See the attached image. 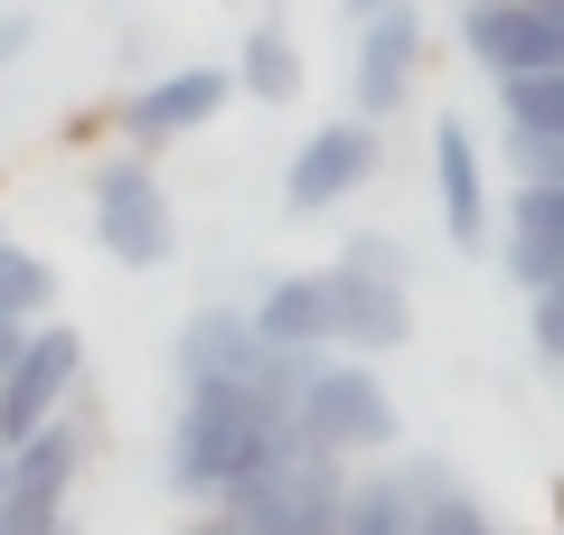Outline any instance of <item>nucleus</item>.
<instances>
[{"mask_svg":"<svg viewBox=\"0 0 564 535\" xmlns=\"http://www.w3.org/2000/svg\"><path fill=\"white\" fill-rule=\"evenodd\" d=\"M29 39H39V20H29V10H0V76L29 57Z\"/></svg>","mask_w":564,"mask_h":535,"instance_id":"412c9836","label":"nucleus"},{"mask_svg":"<svg viewBox=\"0 0 564 535\" xmlns=\"http://www.w3.org/2000/svg\"><path fill=\"white\" fill-rule=\"evenodd\" d=\"M499 113L527 122V132H564V66H527V76H499Z\"/></svg>","mask_w":564,"mask_h":535,"instance_id":"2eb2a0df","label":"nucleus"},{"mask_svg":"<svg viewBox=\"0 0 564 535\" xmlns=\"http://www.w3.org/2000/svg\"><path fill=\"white\" fill-rule=\"evenodd\" d=\"M236 85L254 103H302V47H292V29L282 20H254L236 47Z\"/></svg>","mask_w":564,"mask_h":535,"instance_id":"ddd939ff","label":"nucleus"},{"mask_svg":"<svg viewBox=\"0 0 564 535\" xmlns=\"http://www.w3.org/2000/svg\"><path fill=\"white\" fill-rule=\"evenodd\" d=\"M433 479H443L433 460L348 479V516H339V535H414V526H423V489H433Z\"/></svg>","mask_w":564,"mask_h":535,"instance_id":"f8f14e48","label":"nucleus"},{"mask_svg":"<svg viewBox=\"0 0 564 535\" xmlns=\"http://www.w3.org/2000/svg\"><path fill=\"white\" fill-rule=\"evenodd\" d=\"M20 338H29L20 319H0V376H10V357H20Z\"/></svg>","mask_w":564,"mask_h":535,"instance_id":"5701e85b","label":"nucleus"},{"mask_svg":"<svg viewBox=\"0 0 564 535\" xmlns=\"http://www.w3.org/2000/svg\"><path fill=\"white\" fill-rule=\"evenodd\" d=\"M462 57L499 76L564 66V0H462Z\"/></svg>","mask_w":564,"mask_h":535,"instance_id":"39448f33","label":"nucleus"},{"mask_svg":"<svg viewBox=\"0 0 564 535\" xmlns=\"http://www.w3.org/2000/svg\"><path fill=\"white\" fill-rule=\"evenodd\" d=\"M0 244H10V236H0Z\"/></svg>","mask_w":564,"mask_h":535,"instance_id":"bb28decb","label":"nucleus"},{"mask_svg":"<svg viewBox=\"0 0 564 535\" xmlns=\"http://www.w3.org/2000/svg\"><path fill=\"white\" fill-rule=\"evenodd\" d=\"M414 76H423V10L414 0H386L358 20V66H348V95H358L367 122H395L414 103Z\"/></svg>","mask_w":564,"mask_h":535,"instance_id":"0eeeda50","label":"nucleus"},{"mask_svg":"<svg viewBox=\"0 0 564 535\" xmlns=\"http://www.w3.org/2000/svg\"><path fill=\"white\" fill-rule=\"evenodd\" d=\"M254 329L273 348H339V301H329V273H273L254 301Z\"/></svg>","mask_w":564,"mask_h":535,"instance_id":"9b49d317","label":"nucleus"},{"mask_svg":"<svg viewBox=\"0 0 564 535\" xmlns=\"http://www.w3.org/2000/svg\"><path fill=\"white\" fill-rule=\"evenodd\" d=\"M47 310H57V263H47V254H20V244H0V319L39 329Z\"/></svg>","mask_w":564,"mask_h":535,"instance_id":"4468645a","label":"nucleus"},{"mask_svg":"<svg viewBox=\"0 0 564 535\" xmlns=\"http://www.w3.org/2000/svg\"><path fill=\"white\" fill-rule=\"evenodd\" d=\"M0 507H10V441H0Z\"/></svg>","mask_w":564,"mask_h":535,"instance_id":"b1692460","label":"nucleus"},{"mask_svg":"<svg viewBox=\"0 0 564 535\" xmlns=\"http://www.w3.org/2000/svg\"><path fill=\"white\" fill-rule=\"evenodd\" d=\"M348 254H358V263H386V273H404V244H395V236H348Z\"/></svg>","mask_w":564,"mask_h":535,"instance_id":"4be33fe9","label":"nucleus"},{"mask_svg":"<svg viewBox=\"0 0 564 535\" xmlns=\"http://www.w3.org/2000/svg\"><path fill=\"white\" fill-rule=\"evenodd\" d=\"M414 535H499V516H489L470 489L433 479V489H423V526H414Z\"/></svg>","mask_w":564,"mask_h":535,"instance_id":"dca6fc26","label":"nucleus"},{"mask_svg":"<svg viewBox=\"0 0 564 535\" xmlns=\"http://www.w3.org/2000/svg\"><path fill=\"white\" fill-rule=\"evenodd\" d=\"M367 10H386V0H348V20H367Z\"/></svg>","mask_w":564,"mask_h":535,"instance_id":"393cba45","label":"nucleus"},{"mask_svg":"<svg viewBox=\"0 0 564 535\" xmlns=\"http://www.w3.org/2000/svg\"><path fill=\"white\" fill-rule=\"evenodd\" d=\"M527 338H536V357H545V367H564V282L527 301Z\"/></svg>","mask_w":564,"mask_h":535,"instance_id":"6ab92c4d","label":"nucleus"},{"mask_svg":"<svg viewBox=\"0 0 564 535\" xmlns=\"http://www.w3.org/2000/svg\"><path fill=\"white\" fill-rule=\"evenodd\" d=\"M292 433L311 441V451H329V460H358V451H386L395 441V404H386V385H377V367H367L358 348H321V367H311V385H302V414H292Z\"/></svg>","mask_w":564,"mask_h":535,"instance_id":"7ed1b4c3","label":"nucleus"},{"mask_svg":"<svg viewBox=\"0 0 564 535\" xmlns=\"http://www.w3.org/2000/svg\"><path fill=\"white\" fill-rule=\"evenodd\" d=\"M76 385H85V338L66 329L57 310H47L39 329L20 338V357H10V376H0V441L20 451V441L39 433L47 414H66V404H76Z\"/></svg>","mask_w":564,"mask_h":535,"instance_id":"20e7f679","label":"nucleus"},{"mask_svg":"<svg viewBox=\"0 0 564 535\" xmlns=\"http://www.w3.org/2000/svg\"><path fill=\"white\" fill-rule=\"evenodd\" d=\"M321 273H329V301H339V348L386 357V348H404V338H414V282H404V273L358 263V254L321 263Z\"/></svg>","mask_w":564,"mask_h":535,"instance_id":"1a4fd4ad","label":"nucleus"},{"mask_svg":"<svg viewBox=\"0 0 564 535\" xmlns=\"http://www.w3.org/2000/svg\"><path fill=\"white\" fill-rule=\"evenodd\" d=\"M57 535H76V516H66V526H57Z\"/></svg>","mask_w":564,"mask_h":535,"instance_id":"a878e982","label":"nucleus"},{"mask_svg":"<svg viewBox=\"0 0 564 535\" xmlns=\"http://www.w3.org/2000/svg\"><path fill=\"white\" fill-rule=\"evenodd\" d=\"M499 151H508V170H518V178H564V132H527V122H508Z\"/></svg>","mask_w":564,"mask_h":535,"instance_id":"a211bd4d","label":"nucleus"},{"mask_svg":"<svg viewBox=\"0 0 564 535\" xmlns=\"http://www.w3.org/2000/svg\"><path fill=\"white\" fill-rule=\"evenodd\" d=\"M377 122L367 113H339V122H321V132L292 151V170H282V207L292 217H329L339 198H358L367 178H377Z\"/></svg>","mask_w":564,"mask_h":535,"instance_id":"423d86ee","label":"nucleus"},{"mask_svg":"<svg viewBox=\"0 0 564 535\" xmlns=\"http://www.w3.org/2000/svg\"><path fill=\"white\" fill-rule=\"evenodd\" d=\"M85 207H95V244L122 273H151V263H170V244H180V207H170L161 170L141 151H104L95 170H85Z\"/></svg>","mask_w":564,"mask_h":535,"instance_id":"f03ea898","label":"nucleus"},{"mask_svg":"<svg viewBox=\"0 0 564 535\" xmlns=\"http://www.w3.org/2000/svg\"><path fill=\"white\" fill-rule=\"evenodd\" d=\"M292 404L273 385H226V376H198L180 385V414H170V441H161V470L180 498H226L236 479H254L273 451H292Z\"/></svg>","mask_w":564,"mask_h":535,"instance_id":"f257e3e1","label":"nucleus"},{"mask_svg":"<svg viewBox=\"0 0 564 535\" xmlns=\"http://www.w3.org/2000/svg\"><path fill=\"white\" fill-rule=\"evenodd\" d=\"M433 188H443V236L462 244V254H480V236H489V188H480V141H470L462 113L433 122Z\"/></svg>","mask_w":564,"mask_h":535,"instance_id":"9d476101","label":"nucleus"},{"mask_svg":"<svg viewBox=\"0 0 564 535\" xmlns=\"http://www.w3.org/2000/svg\"><path fill=\"white\" fill-rule=\"evenodd\" d=\"M188 535H273V526H254V516H245L236 498H207V516H198Z\"/></svg>","mask_w":564,"mask_h":535,"instance_id":"aec40b11","label":"nucleus"},{"mask_svg":"<svg viewBox=\"0 0 564 535\" xmlns=\"http://www.w3.org/2000/svg\"><path fill=\"white\" fill-rule=\"evenodd\" d=\"M236 95H245L236 66H170V76H151L132 103H113V122L141 141V151H161V141H180V132H207Z\"/></svg>","mask_w":564,"mask_h":535,"instance_id":"6e6552de","label":"nucleus"},{"mask_svg":"<svg viewBox=\"0 0 564 535\" xmlns=\"http://www.w3.org/2000/svg\"><path fill=\"white\" fill-rule=\"evenodd\" d=\"M508 236L564 244V178H518V198H508Z\"/></svg>","mask_w":564,"mask_h":535,"instance_id":"f3484780","label":"nucleus"}]
</instances>
